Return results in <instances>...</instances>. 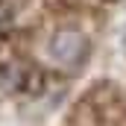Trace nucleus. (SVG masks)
I'll return each mask as SVG.
<instances>
[{
    "mask_svg": "<svg viewBox=\"0 0 126 126\" xmlns=\"http://www.w3.org/2000/svg\"><path fill=\"white\" fill-rule=\"evenodd\" d=\"M82 47H85V41L76 35V32H59L56 38H53V44H50V53H53V59L56 62H76L79 56H82Z\"/></svg>",
    "mask_w": 126,
    "mask_h": 126,
    "instance_id": "obj_1",
    "label": "nucleus"
}]
</instances>
